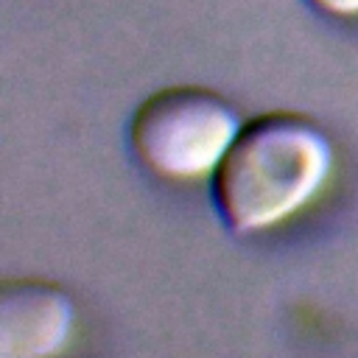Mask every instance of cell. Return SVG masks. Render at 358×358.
<instances>
[{"mask_svg": "<svg viewBox=\"0 0 358 358\" xmlns=\"http://www.w3.org/2000/svg\"><path fill=\"white\" fill-rule=\"evenodd\" d=\"M308 3L327 17H338V20L358 17V0H308Z\"/></svg>", "mask_w": 358, "mask_h": 358, "instance_id": "277c9868", "label": "cell"}, {"mask_svg": "<svg viewBox=\"0 0 358 358\" xmlns=\"http://www.w3.org/2000/svg\"><path fill=\"white\" fill-rule=\"evenodd\" d=\"M243 120L218 92L196 84L162 87L131 115L129 143L137 162L165 182L210 179Z\"/></svg>", "mask_w": 358, "mask_h": 358, "instance_id": "7a4b0ae2", "label": "cell"}, {"mask_svg": "<svg viewBox=\"0 0 358 358\" xmlns=\"http://www.w3.org/2000/svg\"><path fill=\"white\" fill-rule=\"evenodd\" d=\"M76 330V305L64 285L42 277L0 280V358H48Z\"/></svg>", "mask_w": 358, "mask_h": 358, "instance_id": "3957f363", "label": "cell"}, {"mask_svg": "<svg viewBox=\"0 0 358 358\" xmlns=\"http://www.w3.org/2000/svg\"><path fill=\"white\" fill-rule=\"evenodd\" d=\"M333 157L327 131L299 112L246 120L210 176L218 218L241 238L285 224L324 190Z\"/></svg>", "mask_w": 358, "mask_h": 358, "instance_id": "6da1fadb", "label": "cell"}]
</instances>
